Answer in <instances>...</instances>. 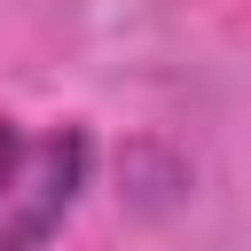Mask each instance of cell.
<instances>
[{
  "instance_id": "cell-1",
  "label": "cell",
  "mask_w": 251,
  "mask_h": 251,
  "mask_svg": "<svg viewBox=\"0 0 251 251\" xmlns=\"http://www.w3.org/2000/svg\"><path fill=\"white\" fill-rule=\"evenodd\" d=\"M86 133L78 126H8L0 118V251H39L78 188H86Z\"/></svg>"
}]
</instances>
